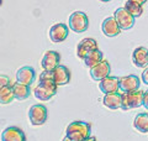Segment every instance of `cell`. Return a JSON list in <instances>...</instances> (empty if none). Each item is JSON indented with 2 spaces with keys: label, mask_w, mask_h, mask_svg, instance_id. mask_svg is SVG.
I'll return each mask as SVG.
<instances>
[{
  "label": "cell",
  "mask_w": 148,
  "mask_h": 141,
  "mask_svg": "<svg viewBox=\"0 0 148 141\" xmlns=\"http://www.w3.org/2000/svg\"><path fill=\"white\" fill-rule=\"evenodd\" d=\"M8 84H10V79H9V77L5 76V74H0V89L4 88L5 86H8Z\"/></svg>",
  "instance_id": "25"
},
{
  "label": "cell",
  "mask_w": 148,
  "mask_h": 141,
  "mask_svg": "<svg viewBox=\"0 0 148 141\" xmlns=\"http://www.w3.org/2000/svg\"><path fill=\"white\" fill-rule=\"evenodd\" d=\"M143 105V92L136 91L130 93H122V110H131L136 109Z\"/></svg>",
  "instance_id": "4"
},
{
  "label": "cell",
  "mask_w": 148,
  "mask_h": 141,
  "mask_svg": "<svg viewBox=\"0 0 148 141\" xmlns=\"http://www.w3.org/2000/svg\"><path fill=\"white\" fill-rule=\"evenodd\" d=\"M132 61L138 68H146L148 66V50L143 46L137 47L132 53Z\"/></svg>",
  "instance_id": "17"
},
{
  "label": "cell",
  "mask_w": 148,
  "mask_h": 141,
  "mask_svg": "<svg viewBox=\"0 0 148 141\" xmlns=\"http://www.w3.org/2000/svg\"><path fill=\"white\" fill-rule=\"evenodd\" d=\"M62 141H74V140H72V139H69V138H68V136H66V138H64V139H63Z\"/></svg>",
  "instance_id": "30"
},
{
  "label": "cell",
  "mask_w": 148,
  "mask_h": 141,
  "mask_svg": "<svg viewBox=\"0 0 148 141\" xmlns=\"http://www.w3.org/2000/svg\"><path fill=\"white\" fill-rule=\"evenodd\" d=\"M68 25L69 29L73 30L77 34H82L88 30L89 27V19H88V15L83 11H74L71 14L68 20Z\"/></svg>",
  "instance_id": "2"
},
{
  "label": "cell",
  "mask_w": 148,
  "mask_h": 141,
  "mask_svg": "<svg viewBox=\"0 0 148 141\" xmlns=\"http://www.w3.org/2000/svg\"><path fill=\"white\" fill-rule=\"evenodd\" d=\"M142 81H143V83L148 86V67L145 70H143V73H142Z\"/></svg>",
  "instance_id": "26"
},
{
  "label": "cell",
  "mask_w": 148,
  "mask_h": 141,
  "mask_svg": "<svg viewBox=\"0 0 148 141\" xmlns=\"http://www.w3.org/2000/svg\"><path fill=\"white\" fill-rule=\"evenodd\" d=\"M133 128L142 134L148 133V113H138L133 120Z\"/></svg>",
  "instance_id": "19"
},
{
  "label": "cell",
  "mask_w": 148,
  "mask_h": 141,
  "mask_svg": "<svg viewBox=\"0 0 148 141\" xmlns=\"http://www.w3.org/2000/svg\"><path fill=\"white\" fill-rule=\"evenodd\" d=\"M99 89L104 94H109V93H117L120 89V84H119V78L117 77H112L109 76L104 79H101L99 82Z\"/></svg>",
  "instance_id": "15"
},
{
  "label": "cell",
  "mask_w": 148,
  "mask_h": 141,
  "mask_svg": "<svg viewBox=\"0 0 148 141\" xmlns=\"http://www.w3.org/2000/svg\"><path fill=\"white\" fill-rule=\"evenodd\" d=\"M1 4H3V0H0V5H1Z\"/></svg>",
  "instance_id": "32"
},
{
  "label": "cell",
  "mask_w": 148,
  "mask_h": 141,
  "mask_svg": "<svg viewBox=\"0 0 148 141\" xmlns=\"http://www.w3.org/2000/svg\"><path fill=\"white\" fill-rule=\"evenodd\" d=\"M84 141H98V140H96V139L94 138V136H89V138H88V139H85Z\"/></svg>",
  "instance_id": "29"
},
{
  "label": "cell",
  "mask_w": 148,
  "mask_h": 141,
  "mask_svg": "<svg viewBox=\"0 0 148 141\" xmlns=\"http://www.w3.org/2000/svg\"><path fill=\"white\" fill-rule=\"evenodd\" d=\"M47 81H53V72L43 69L42 73L40 74V82H47Z\"/></svg>",
  "instance_id": "24"
},
{
  "label": "cell",
  "mask_w": 148,
  "mask_h": 141,
  "mask_svg": "<svg viewBox=\"0 0 148 141\" xmlns=\"http://www.w3.org/2000/svg\"><path fill=\"white\" fill-rule=\"evenodd\" d=\"M52 72H53V82L57 86H66L71 81V70L66 66L58 64L54 69H52Z\"/></svg>",
  "instance_id": "12"
},
{
  "label": "cell",
  "mask_w": 148,
  "mask_h": 141,
  "mask_svg": "<svg viewBox=\"0 0 148 141\" xmlns=\"http://www.w3.org/2000/svg\"><path fill=\"white\" fill-rule=\"evenodd\" d=\"M96 48H98V42H96V40L91 39V37H86V39H83L79 44H78L77 55H78L79 58L84 59L88 53L96 50Z\"/></svg>",
  "instance_id": "11"
},
{
  "label": "cell",
  "mask_w": 148,
  "mask_h": 141,
  "mask_svg": "<svg viewBox=\"0 0 148 141\" xmlns=\"http://www.w3.org/2000/svg\"><path fill=\"white\" fill-rule=\"evenodd\" d=\"M131 1H135V3H138V4H141V5H143V4H146L147 0H131Z\"/></svg>",
  "instance_id": "28"
},
{
  "label": "cell",
  "mask_w": 148,
  "mask_h": 141,
  "mask_svg": "<svg viewBox=\"0 0 148 141\" xmlns=\"http://www.w3.org/2000/svg\"><path fill=\"white\" fill-rule=\"evenodd\" d=\"M115 20L117 21L119 26L121 27V30H130L132 29L135 25V19L131 14H130L125 8H119L114 14Z\"/></svg>",
  "instance_id": "6"
},
{
  "label": "cell",
  "mask_w": 148,
  "mask_h": 141,
  "mask_svg": "<svg viewBox=\"0 0 148 141\" xmlns=\"http://www.w3.org/2000/svg\"><path fill=\"white\" fill-rule=\"evenodd\" d=\"M12 91L15 99L17 100H25L30 97V86H26V84L16 82L15 84H12Z\"/></svg>",
  "instance_id": "21"
},
{
  "label": "cell",
  "mask_w": 148,
  "mask_h": 141,
  "mask_svg": "<svg viewBox=\"0 0 148 141\" xmlns=\"http://www.w3.org/2000/svg\"><path fill=\"white\" fill-rule=\"evenodd\" d=\"M61 61V55L57 51H47L41 61V67L46 70H52L59 64Z\"/></svg>",
  "instance_id": "14"
},
{
  "label": "cell",
  "mask_w": 148,
  "mask_h": 141,
  "mask_svg": "<svg viewBox=\"0 0 148 141\" xmlns=\"http://www.w3.org/2000/svg\"><path fill=\"white\" fill-rule=\"evenodd\" d=\"M57 84L53 81L40 82L35 88V97L41 102H47L57 93Z\"/></svg>",
  "instance_id": "3"
},
{
  "label": "cell",
  "mask_w": 148,
  "mask_h": 141,
  "mask_svg": "<svg viewBox=\"0 0 148 141\" xmlns=\"http://www.w3.org/2000/svg\"><path fill=\"white\" fill-rule=\"evenodd\" d=\"M103 103L106 108H109L111 110L121 109L122 106V94L119 93H109L105 94L103 98Z\"/></svg>",
  "instance_id": "18"
},
{
  "label": "cell",
  "mask_w": 148,
  "mask_h": 141,
  "mask_svg": "<svg viewBox=\"0 0 148 141\" xmlns=\"http://www.w3.org/2000/svg\"><path fill=\"white\" fill-rule=\"evenodd\" d=\"M35 69L30 67V66H25L21 67L16 72V82L26 84V86H31L35 81Z\"/></svg>",
  "instance_id": "16"
},
{
  "label": "cell",
  "mask_w": 148,
  "mask_h": 141,
  "mask_svg": "<svg viewBox=\"0 0 148 141\" xmlns=\"http://www.w3.org/2000/svg\"><path fill=\"white\" fill-rule=\"evenodd\" d=\"M103 59H104V53L101 52L99 48H96V50L91 51V52H89V53L85 56V58H84V64L86 66V67L91 68V67H94V66L99 64Z\"/></svg>",
  "instance_id": "20"
},
{
  "label": "cell",
  "mask_w": 148,
  "mask_h": 141,
  "mask_svg": "<svg viewBox=\"0 0 148 141\" xmlns=\"http://www.w3.org/2000/svg\"><path fill=\"white\" fill-rule=\"evenodd\" d=\"M91 134V125L86 121H72L66 129V136L74 141H84Z\"/></svg>",
  "instance_id": "1"
},
{
  "label": "cell",
  "mask_w": 148,
  "mask_h": 141,
  "mask_svg": "<svg viewBox=\"0 0 148 141\" xmlns=\"http://www.w3.org/2000/svg\"><path fill=\"white\" fill-rule=\"evenodd\" d=\"M123 8L126 9L133 17H140L143 14V5H141V4H138V3H135V1H131V0H127Z\"/></svg>",
  "instance_id": "23"
},
{
  "label": "cell",
  "mask_w": 148,
  "mask_h": 141,
  "mask_svg": "<svg viewBox=\"0 0 148 141\" xmlns=\"http://www.w3.org/2000/svg\"><path fill=\"white\" fill-rule=\"evenodd\" d=\"M68 34H69V27L66 25V24L58 22L49 29L48 36H49V40L52 42L58 44V42H63L66 40L68 37Z\"/></svg>",
  "instance_id": "8"
},
{
  "label": "cell",
  "mask_w": 148,
  "mask_h": 141,
  "mask_svg": "<svg viewBox=\"0 0 148 141\" xmlns=\"http://www.w3.org/2000/svg\"><path fill=\"white\" fill-rule=\"evenodd\" d=\"M143 106L148 109V89L146 92H143Z\"/></svg>",
  "instance_id": "27"
},
{
  "label": "cell",
  "mask_w": 148,
  "mask_h": 141,
  "mask_svg": "<svg viewBox=\"0 0 148 141\" xmlns=\"http://www.w3.org/2000/svg\"><path fill=\"white\" fill-rule=\"evenodd\" d=\"M48 110L43 104H35L29 109V119L34 126L43 125L47 121Z\"/></svg>",
  "instance_id": "5"
},
{
  "label": "cell",
  "mask_w": 148,
  "mask_h": 141,
  "mask_svg": "<svg viewBox=\"0 0 148 141\" xmlns=\"http://www.w3.org/2000/svg\"><path fill=\"white\" fill-rule=\"evenodd\" d=\"M101 31L104 32V35H106L108 37H116L117 35L121 34V27L119 26L117 21L115 20L114 16L105 19L101 24Z\"/></svg>",
  "instance_id": "13"
},
{
  "label": "cell",
  "mask_w": 148,
  "mask_h": 141,
  "mask_svg": "<svg viewBox=\"0 0 148 141\" xmlns=\"http://www.w3.org/2000/svg\"><path fill=\"white\" fill-rule=\"evenodd\" d=\"M100 1H103V3H108V1H111V0H100Z\"/></svg>",
  "instance_id": "31"
},
{
  "label": "cell",
  "mask_w": 148,
  "mask_h": 141,
  "mask_svg": "<svg viewBox=\"0 0 148 141\" xmlns=\"http://www.w3.org/2000/svg\"><path fill=\"white\" fill-rule=\"evenodd\" d=\"M110 72H111L110 63L106 59H103L99 64H96V66H94V67L90 68V77L94 79V81L100 82L101 79L109 77Z\"/></svg>",
  "instance_id": "9"
},
{
  "label": "cell",
  "mask_w": 148,
  "mask_h": 141,
  "mask_svg": "<svg viewBox=\"0 0 148 141\" xmlns=\"http://www.w3.org/2000/svg\"><path fill=\"white\" fill-rule=\"evenodd\" d=\"M14 98H15V95H14L12 86L8 84V86L0 89V104H3V105L9 104V103L12 102Z\"/></svg>",
  "instance_id": "22"
},
{
  "label": "cell",
  "mask_w": 148,
  "mask_h": 141,
  "mask_svg": "<svg viewBox=\"0 0 148 141\" xmlns=\"http://www.w3.org/2000/svg\"><path fill=\"white\" fill-rule=\"evenodd\" d=\"M1 141H26L25 133L17 126H9L1 133Z\"/></svg>",
  "instance_id": "10"
},
{
  "label": "cell",
  "mask_w": 148,
  "mask_h": 141,
  "mask_svg": "<svg viewBox=\"0 0 148 141\" xmlns=\"http://www.w3.org/2000/svg\"><path fill=\"white\" fill-rule=\"evenodd\" d=\"M119 84L120 89L123 93H130V92H136L140 89L141 86V79L135 74H128V76H123L119 78Z\"/></svg>",
  "instance_id": "7"
}]
</instances>
